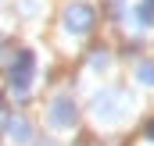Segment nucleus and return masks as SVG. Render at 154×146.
Masks as SVG:
<instances>
[{"label": "nucleus", "instance_id": "20e7f679", "mask_svg": "<svg viewBox=\"0 0 154 146\" xmlns=\"http://www.w3.org/2000/svg\"><path fill=\"white\" fill-rule=\"evenodd\" d=\"M143 18H147V22H154V0H147V4H143Z\"/></svg>", "mask_w": 154, "mask_h": 146}, {"label": "nucleus", "instance_id": "f257e3e1", "mask_svg": "<svg viewBox=\"0 0 154 146\" xmlns=\"http://www.w3.org/2000/svg\"><path fill=\"white\" fill-rule=\"evenodd\" d=\"M65 22H68V29H72V32H90V25H93V11H90L86 4H79V7H68Z\"/></svg>", "mask_w": 154, "mask_h": 146}, {"label": "nucleus", "instance_id": "39448f33", "mask_svg": "<svg viewBox=\"0 0 154 146\" xmlns=\"http://www.w3.org/2000/svg\"><path fill=\"white\" fill-rule=\"evenodd\" d=\"M140 75H143L147 82H154V68H151V64H143V68H140Z\"/></svg>", "mask_w": 154, "mask_h": 146}, {"label": "nucleus", "instance_id": "423d86ee", "mask_svg": "<svg viewBox=\"0 0 154 146\" xmlns=\"http://www.w3.org/2000/svg\"><path fill=\"white\" fill-rule=\"evenodd\" d=\"M147 136H151V139H154V121H151V125H147Z\"/></svg>", "mask_w": 154, "mask_h": 146}, {"label": "nucleus", "instance_id": "7ed1b4c3", "mask_svg": "<svg viewBox=\"0 0 154 146\" xmlns=\"http://www.w3.org/2000/svg\"><path fill=\"white\" fill-rule=\"evenodd\" d=\"M11 136H14V143H29V125L25 121H11Z\"/></svg>", "mask_w": 154, "mask_h": 146}, {"label": "nucleus", "instance_id": "f03ea898", "mask_svg": "<svg viewBox=\"0 0 154 146\" xmlns=\"http://www.w3.org/2000/svg\"><path fill=\"white\" fill-rule=\"evenodd\" d=\"M50 121H54V125H72V121H75V107H72V100H57Z\"/></svg>", "mask_w": 154, "mask_h": 146}]
</instances>
